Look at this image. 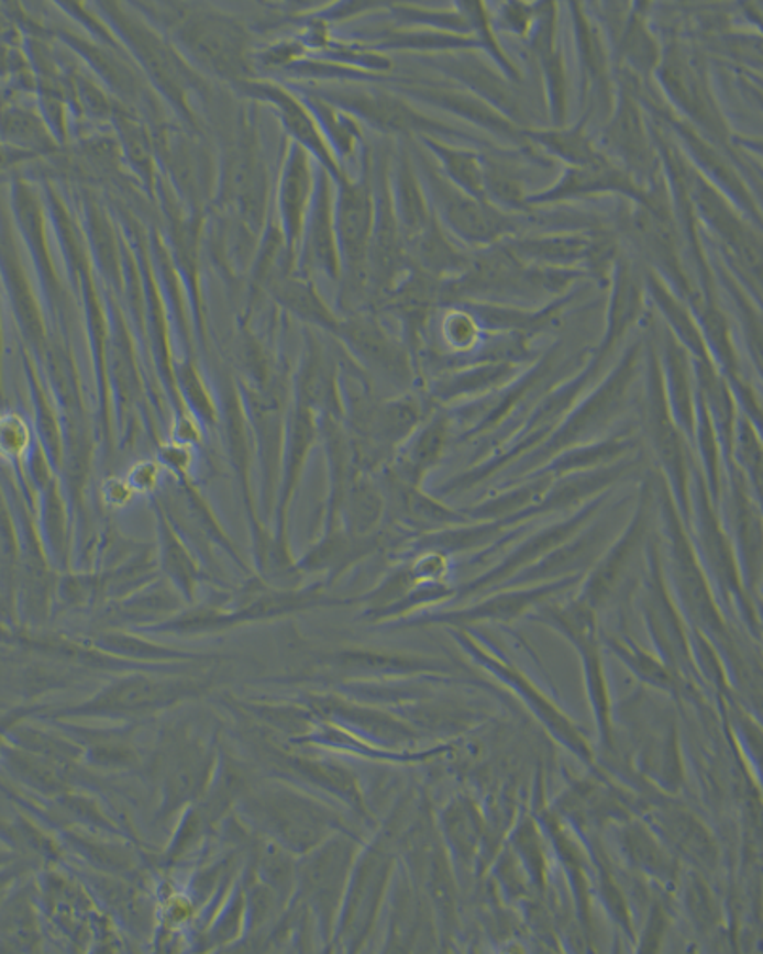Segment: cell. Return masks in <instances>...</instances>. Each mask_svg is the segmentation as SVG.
<instances>
[{
  "instance_id": "8992f818",
  "label": "cell",
  "mask_w": 763,
  "mask_h": 954,
  "mask_svg": "<svg viewBox=\"0 0 763 954\" xmlns=\"http://www.w3.org/2000/svg\"><path fill=\"white\" fill-rule=\"evenodd\" d=\"M443 334L451 347L468 348L477 340L476 322L472 321L471 314L453 313L443 322Z\"/></svg>"
},
{
  "instance_id": "6da1fadb",
  "label": "cell",
  "mask_w": 763,
  "mask_h": 954,
  "mask_svg": "<svg viewBox=\"0 0 763 954\" xmlns=\"http://www.w3.org/2000/svg\"><path fill=\"white\" fill-rule=\"evenodd\" d=\"M633 447V440L626 436L610 437L605 442L586 443V445L563 451L560 455H555L550 463H545L540 470L532 472V474H544L555 481L561 477L599 470V468H607V466H612L620 461H626Z\"/></svg>"
},
{
  "instance_id": "3957f363",
  "label": "cell",
  "mask_w": 763,
  "mask_h": 954,
  "mask_svg": "<svg viewBox=\"0 0 763 954\" xmlns=\"http://www.w3.org/2000/svg\"><path fill=\"white\" fill-rule=\"evenodd\" d=\"M730 464L736 466L737 470L743 474L747 484H749L752 492H762V442L758 437L756 429L750 426L749 423H743L741 430L736 432L733 440V450H731ZM728 464V466H730ZM726 466V468H728Z\"/></svg>"
},
{
  "instance_id": "52a82bcc",
  "label": "cell",
  "mask_w": 763,
  "mask_h": 954,
  "mask_svg": "<svg viewBox=\"0 0 763 954\" xmlns=\"http://www.w3.org/2000/svg\"><path fill=\"white\" fill-rule=\"evenodd\" d=\"M451 170L455 173V177L463 182V185L468 186L474 191H479L482 188V180H484V175H482V170L477 167L476 162L468 156H455L450 159Z\"/></svg>"
},
{
  "instance_id": "5b68a950",
  "label": "cell",
  "mask_w": 763,
  "mask_h": 954,
  "mask_svg": "<svg viewBox=\"0 0 763 954\" xmlns=\"http://www.w3.org/2000/svg\"><path fill=\"white\" fill-rule=\"evenodd\" d=\"M369 232V203L361 190L349 191L341 204V233L351 253L361 254Z\"/></svg>"
},
{
  "instance_id": "7a4b0ae2",
  "label": "cell",
  "mask_w": 763,
  "mask_h": 954,
  "mask_svg": "<svg viewBox=\"0 0 763 954\" xmlns=\"http://www.w3.org/2000/svg\"><path fill=\"white\" fill-rule=\"evenodd\" d=\"M450 419L436 417L417 434L400 463V476L403 484L423 487L430 474L442 463L443 455L450 443Z\"/></svg>"
},
{
  "instance_id": "277c9868",
  "label": "cell",
  "mask_w": 763,
  "mask_h": 954,
  "mask_svg": "<svg viewBox=\"0 0 763 954\" xmlns=\"http://www.w3.org/2000/svg\"><path fill=\"white\" fill-rule=\"evenodd\" d=\"M451 224L472 239H491L498 232V219L491 211L471 199L455 198L447 203Z\"/></svg>"
}]
</instances>
